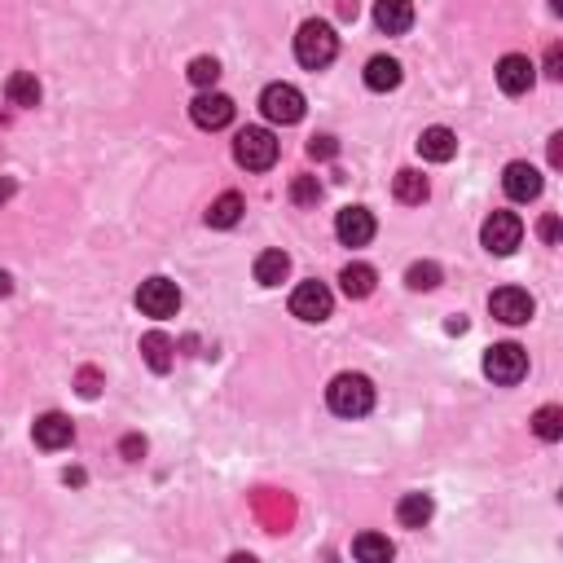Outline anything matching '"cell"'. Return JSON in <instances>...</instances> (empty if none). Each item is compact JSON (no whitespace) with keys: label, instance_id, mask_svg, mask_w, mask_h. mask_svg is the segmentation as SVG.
Returning <instances> with one entry per match:
<instances>
[{"label":"cell","instance_id":"4","mask_svg":"<svg viewBox=\"0 0 563 563\" xmlns=\"http://www.w3.org/2000/svg\"><path fill=\"white\" fill-rule=\"evenodd\" d=\"M484 374H489L498 388H515L528 374V352L520 344H493L484 352Z\"/></svg>","mask_w":563,"mask_h":563},{"label":"cell","instance_id":"21","mask_svg":"<svg viewBox=\"0 0 563 563\" xmlns=\"http://www.w3.org/2000/svg\"><path fill=\"white\" fill-rule=\"evenodd\" d=\"M374 282H379V273H374L370 264H344V273H339V291H344L348 300L374 295Z\"/></svg>","mask_w":563,"mask_h":563},{"label":"cell","instance_id":"5","mask_svg":"<svg viewBox=\"0 0 563 563\" xmlns=\"http://www.w3.org/2000/svg\"><path fill=\"white\" fill-rule=\"evenodd\" d=\"M260 110H264V119H269V124L291 128V124H300V119H304V93L295 84H269L260 93Z\"/></svg>","mask_w":563,"mask_h":563},{"label":"cell","instance_id":"27","mask_svg":"<svg viewBox=\"0 0 563 563\" xmlns=\"http://www.w3.org/2000/svg\"><path fill=\"white\" fill-rule=\"evenodd\" d=\"M405 282H410V291H432V286H440V264H436V260H418V264H410Z\"/></svg>","mask_w":563,"mask_h":563},{"label":"cell","instance_id":"28","mask_svg":"<svg viewBox=\"0 0 563 563\" xmlns=\"http://www.w3.org/2000/svg\"><path fill=\"white\" fill-rule=\"evenodd\" d=\"M185 75H190V84H194V88H216V80H220V62H216V58H194Z\"/></svg>","mask_w":563,"mask_h":563},{"label":"cell","instance_id":"25","mask_svg":"<svg viewBox=\"0 0 563 563\" xmlns=\"http://www.w3.org/2000/svg\"><path fill=\"white\" fill-rule=\"evenodd\" d=\"M352 555H357L361 563H388L396 555V546L383 533H361L357 542H352Z\"/></svg>","mask_w":563,"mask_h":563},{"label":"cell","instance_id":"9","mask_svg":"<svg viewBox=\"0 0 563 563\" xmlns=\"http://www.w3.org/2000/svg\"><path fill=\"white\" fill-rule=\"evenodd\" d=\"M489 313L506 326H524V322H533L537 304L528 291H520V286H498V291L489 295Z\"/></svg>","mask_w":563,"mask_h":563},{"label":"cell","instance_id":"37","mask_svg":"<svg viewBox=\"0 0 563 563\" xmlns=\"http://www.w3.org/2000/svg\"><path fill=\"white\" fill-rule=\"evenodd\" d=\"M9 291H14V278H9V273H0V300H5Z\"/></svg>","mask_w":563,"mask_h":563},{"label":"cell","instance_id":"29","mask_svg":"<svg viewBox=\"0 0 563 563\" xmlns=\"http://www.w3.org/2000/svg\"><path fill=\"white\" fill-rule=\"evenodd\" d=\"M317 198H322V181H317V176H295L291 181V203L295 207H313Z\"/></svg>","mask_w":563,"mask_h":563},{"label":"cell","instance_id":"36","mask_svg":"<svg viewBox=\"0 0 563 563\" xmlns=\"http://www.w3.org/2000/svg\"><path fill=\"white\" fill-rule=\"evenodd\" d=\"M339 14H344V18H357V0H339Z\"/></svg>","mask_w":563,"mask_h":563},{"label":"cell","instance_id":"22","mask_svg":"<svg viewBox=\"0 0 563 563\" xmlns=\"http://www.w3.org/2000/svg\"><path fill=\"white\" fill-rule=\"evenodd\" d=\"M5 97H9V106H18V110L40 106V80L31 71H14L5 80Z\"/></svg>","mask_w":563,"mask_h":563},{"label":"cell","instance_id":"30","mask_svg":"<svg viewBox=\"0 0 563 563\" xmlns=\"http://www.w3.org/2000/svg\"><path fill=\"white\" fill-rule=\"evenodd\" d=\"M75 388H80V396H84V401H93V396L102 392V374H97L93 366H84L80 374H75Z\"/></svg>","mask_w":563,"mask_h":563},{"label":"cell","instance_id":"19","mask_svg":"<svg viewBox=\"0 0 563 563\" xmlns=\"http://www.w3.org/2000/svg\"><path fill=\"white\" fill-rule=\"evenodd\" d=\"M432 515H436L432 493H405V498L396 502V520H401V528H427Z\"/></svg>","mask_w":563,"mask_h":563},{"label":"cell","instance_id":"11","mask_svg":"<svg viewBox=\"0 0 563 563\" xmlns=\"http://www.w3.org/2000/svg\"><path fill=\"white\" fill-rule=\"evenodd\" d=\"M502 190L511 194L515 203H533V198L542 194V172H537L533 163H524V159L506 163V172H502Z\"/></svg>","mask_w":563,"mask_h":563},{"label":"cell","instance_id":"3","mask_svg":"<svg viewBox=\"0 0 563 563\" xmlns=\"http://www.w3.org/2000/svg\"><path fill=\"white\" fill-rule=\"evenodd\" d=\"M234 159L247 172H269L278 163V141H273L269 128H242L234 137Z\"/></svg>","mask_w":563,"mask_h":563},{"label":"cell","instance_id":"23","mask_svg":"<svg viewBox=\"0 0 563 563\" xmlns=\"http://www.w3.org/2000/svg\"><path fill=\"white\" fill-rule=\"evenodd\" d=\"M242 212H247V203H242V194H220L212 207H207V225L212 229H234L238 220H242Z\"/></svg>","mask_w":563,"mask_h":563},{"label":"cell","instance_id":"15","mask_svg":"<svg viewBox=\"0 0 563 563\" xmlns=\"http://www.w3.org/2000/svg\"><path fill=\"white\" fill-rule=\"evenodd\" d=\"M374 22H379V31H388V36H405V31L414 27V0H379V5H374Z\"/></svg>","mask_w":563,"mask_h":563},{"label":"cell","instance_id":"12","mask_svg":"<svg viewBox=\"0 0 563 563\" xmlns=\"http://www.w3.org/2000/svg\"><path fill=\"white\" fill-rule=\"evenodd\" d=\"M533 80H537V66L528 62L524 53H506V58L498 62V84H502L506 97L528 93V88H533Z\"/></svg>","mask_w":563,"mask_h":563},{"label":"cell","instance_id":"10","mask_svg":"<svg viewBox=\"0 0 563 563\" xmlns=\"http://www.w3.org/2000/svg\"><path fill=\"white\" fill-rule=\"evenodd\" d=\"M190 119L203 132H220V128H229L234 124V97H225V93H198L194 102H190Z\"/></svg>","mask_w":563,"mask_h":563},{"label":"cell","instance_id":"32","mask_svg":"<svg viewBox=\"0 0 563 563\" xmlns=\"http://www.w3.org/2000/svg\"><path fill=\"white\" fill-rule=\"evenodd\" d=\"M546 75L550 80H563V44H550L546 49Z\"/></svg>","mask_w":563,"mask_h":563},{"label":"cell","instance_id":"1","mask_svg":"<svg viewBox=\"0 0 563 563\" xmlns=\"http://www.w3.org/2000/svg\"><path fill=\"white\" fill-rule=\"evenodd\" d=\"M295 58H300V66H308V71H326V66L339 58L335 27L322 18H308L304 27L295 31Z\"/></svg>","mask_w":563,"mask_h":563},{"label":"cell","instance_id":"35","mask_svg":"<svg viewBox=\"0 0 563 563\" xmlns=\"http://www.w3.org/2000/svg\"><path fill=\"white\" fill-rule=\"evenodd\" d=\"M550 168H563V137H550Z\"/></svg>","mask_w":563,"mask_h":563},{"label":"cell","instance_id":"16","mask_svg":"<svg viewBox=\"0 0 563 563\" xmlns=\"http://www.w3.org/2000/svg\"><path fill=\"white\" fill-rule=\"evenodd\" d=\"M418 154H423L427 163H449L458 154V137L449 132L445 124L436 128H423V137H418Z\"/></svg>","mask_w":563,"mask_h":563},{"label":"cell","instance_id":"2","mask_svg":"<svg viewBox=\"0 0 563 563\" xmlns=\"http://www.w3.org/2000/svg\"><path fill=\"white\" fill-rule=\"evenodd\" d=\"M326 405L339 418L370 414L374 410V383L366 379V374H339V379H330V388H326Z\"/></svg>","mask_w":563,"mask_h":563},{"label":"cell","instance_id":"38","mask_svg":"<svg viewBox=\"0 0 563 563\" xmlns=\"http://www.w3.org/2000/svg\"><path fill=\"white\" fill-rule=\"evenodd\" d=\"M9 194H14V181H0V203H5Z\"/></svg>","mask_w":563,"mask_h":563},{"label":"cell","instance_id":"31","mask_svg":"<svg viewBox=\"0 0 563 563\" xmlns=\"http://www.w3.org/2000/svg\"><path fill=\"white\" fill-rule=\"evenodd\" d=\"M308 154H313V159H335L339 146H335V137H313L308 141Z\"/></svg>","mask_w":563,"mask_h":563},{"label":"cell","instance_id":"17","mask_svg":"<svg viewBox=\"0 0 563 563\" xmlns=\"http://www.w3.org/2000/svg\"><path fill=\"white\" fill-rule=\"evenodd\" d=\"M401 80H405L401 62L388 58V53H379V58L366 62V88L370 93H392V88H401Z\"/></svg>","mask_w":563,"mask_h":563},{"label":"cell","instance_id":"24","mask_svg":"<svg viewBox=\"0 0 563 563\" xmlns=\"http://www.w3.org/2000/svg\"><path fill=\"white\" fill-rule=\"evenodd\" d=\"M291 273V256L286 251H260L256 256V282L260 286H282Z\"/></svg>","mask_w":563,"mask_h":563},{"label":"cell","instance_id":"13","mask_svg":"<svg viewBox=\"0 0 563 563\" xmlns=\"http://www.w3.org/2000/svg\"><path fill=\"white\" fill-rule=\"evenodd\" d=\"M335 238L344 242V247H366L374 238V216L366 207H344V212L335 216Z\"/></svg>","mask_w":563,"mask_h":563},{"label":"cell","instance_id":"39","mask_svg":"<svg viewBox=\"0 0 563 563\" xmlns=\"http://www.w3.org/2000/svg\"><path fill=\"white\" fill-rule=\"evenodd\" d=\"M550 9H555V14H559V9H563V0H550Z\"/></svg>","mask_w":563,"mask_h":563},{"label":"cell","instance_id":"8","mask_svg":"<svg viewBox=\"0 0 563 563\" xmlns=\"http://www.w3.org/2000/svg\"><path fill=\"white\" fill-rule=\"evenodd\" d=\"M137 308L146 317H176V308H181V291H176V282L168 278H146L137 286Z\"/></svg>","mask_w":563,"mask_h":563},{"label":"cell","instance_id":"7","mask_svg":"<svg viewBox=\"0 0 563 563\" xmlns=\"http://www.w3.org/2000/svg\"><path fill=\"white\" fill-rule=\"evenodd\" d=\"M291 313L300 317V322H326V317L335 313V295H330L326 282H300L291 291Z\"/></svg>","mask_w":563,"mask_h":563},{"label":"cell","instance_id":"18","mask_svg":"<svg viewBox=\"0 0 563 563\" xmlns=\"http://www.w3.org/2000/svg\"><path fill=\"white\" fill-rule=\"evenodd\" d=\"M141 357H146V366L154 374H168L176 366V344L163 330H150V335H141Z\"/></svg>","mask_w":563,"mask_h":563},{"label":"cell","instance_id":"14","mask_svg":"<svg viewBox=\"0 0 563 563\" xmlns=\"http://www.w3.org/2000/svg\"><path fill=\"white\" fill-rule=\"evenodd\" d=\"M31 436H36V445L40 449H66L75 440V423L66 414H58V410H49V414H40L36 418V427H31Z\"/></svg>","mask_w":563,"mask_h":563},{"label":"cell","instance_id":"20","mask_svg":"<svg viewBox=\"0 0 563 563\" xmlns=\"http://www.w3.org/2000/svg\"><path fill=\"white\" fill-rule=\"evenodd\" d=\"M392 194H396V203L418 207V203H427V194H432V185H427V176H423V172L401 168V172L392 176Z\"/></svg>","mask_w":563,"mask_h":563},{"label":"cell","instance_id":"33","mask_svg":"<svg viewBox=\"0 0 563 563\" xmlns=\"http://www.w3.org/2000/svg\"><path fill=\"white\" fill-rule=\"evenodd\" d=\"M537 234H542L546 247H555L559 242V216H542V225H537Z\"/></svg>","mask_w":563,"mask_h":563},{"label":"cell","instance_id":"34","mask_svg":"<svg viewBox=\"0 0 563 563\" xmlns=\"http://www.w3.org/2000/svg\"><path fill=\"white\" fill-rule=\"evenodd\" d=\"M141 454H146V440H141V436H128V440H124V458L137 462Z\"/></svg>","mask_w":563,"mask_h":563},{"label":"cell","instance_id":"6","mask_svg":"<svg viewBox=\"0 0 563 563\" xmlns=\"http://www.w3.org/2000/svg\"><path fill=\"white\" fill-rule=\"evenodd\" d=\"M480 242L493 251V256H511V251L524 242V220L515 212H493L480 229Z\"/></svg>","mask_w":563,"mask_h":563},{"label":"cell","instance_id":"26","mask_svg":"<svg viewBox=\"0 0 563 563\" xmlns=\"http://www.w3.org/2000/svg\"><path fill=\"white\" fill-rule=\"evenodd\" d=\"M533 432H537V440H546V445L563 440V410L559 405H542V410L533 414Z\"/></svg>","mask_w":563,"mask_h":563}]
</instances>
